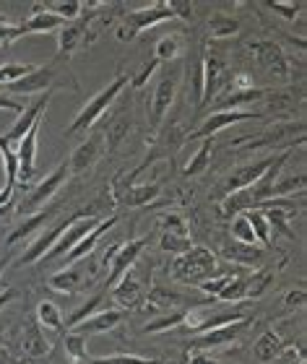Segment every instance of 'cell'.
I'll list each match as a JSON object with an SVG mask.
<instances>
[{
	"label": "cell",
	"mask_w": 307,
	"mask_h": 364,
	"mask_svg": "<svg viewBox=\"0 0 307 364\" xmlns=\"http://www.w3.org/2000/svg\"><path fill=\"white\" fill-rule=\"evenodd\" d=\"M128 84H131V76H128V73H117V76L112 78V84H107L99 94H94V97L81 107V112H78L76 117H73V122L65 128V136H81V133H89V130L107 114L109 107L115 105L117 97L128 89Z\"/></svg>",
	"instance_id": "1"
},
{
	"label": "cell",
	"mask_w": 307,
	"mask_h": 364,
	"mask_svg": "<svg viewBox=\"0 0 307 364\" xmlns=\"http://www.w3.org/2000/svg\"><path fill=\"white\" fill-rule=\"evenodd\" d=\"M219 271V260L208 247L203 245H193L190 250L180 252L172 266H169V279L177 284H188V287H198L203 281L214 279Z\"/></svg>",
	"instance_id": "2"
},
{
	"label": "cell",
	"mask_w": 307,
	"mask_h": 364,
	"mask_svg": "<svg viewBox=\"0 0 307 364\" xmlns=\"http://www.w3.org/2000/svg\"><path fill=\"white\" fill-rule=\"evenodd\" d=\"M65 86L70 91H78V84L68 76V70L63 68V58H55L45 65H34L21 81H16L6 89L8 94H39V91L50 94L53 89H65Z\"/></svg>",
	"instance_id": "3"
},
{
	"label": "cell",
	"mask_w": 307,
	"mask_h": 364,
	"mask_svg": "<svg viewBox=\"0 0 307 364\" xmlns=\"http://www.w3.org/2000/svg\"><path fill=\"white\" fill-rule=\"evenodd\" d=\"M169 18H177L175 8H172V0H159V3H151L146 8H136V11H125L120 16V23L115 26V37L120 42H133L141 31L151 29L156 23L169 21Z\"/></svg>",
	"instance_id": "4"
},
{
	"label": "cell",
	"mask_w": 307,
	"mask_h": 364,
	"mask_svg": "<svg viewBox=\"0 0 307 364\" xmlns=\"http://www.w3.org/2000/svg\"><path fill=\"white\" fill-rule=\"evenodd\" d=\"M144 250H146V240L141 237V240H128V242H120V245H109L107 250L102 252L99 266H109L107 289L115 287L117 281L123 279L125 273L139 263L141 252H144Z\"/></svg>",
	"instance_id": "5"
},
{
	"label": "cell",
	"mask_w": 307,
	"mask_h": 364,
	"mask_svg": "<svg viewBox=\"0 0 307 364\" xmlns=\"http://www.w3.org/2000/svg\"><path fill=\"white\" fill-rule=\"evenodd\" d=\"M70 177V167L68 161H63V164H58V167L50 172V175L45 177V180H39L34 188L29 190V196H26V200H21L18 203V211L21 213H34L39 211V208H45L50 200H53L55 196H58V190L65 185V180Z\"/></svg>",
	"instance_id": "6"
},
{
	"label": "cell",
	"mask_w": 307,
	"mask_h": 364,
	"mask_svg": "<svg viewBox=\"0 0 307 364\" xmlns=\"http://www.w3.org/2000/svg\"><path fill=\"white\" fill-rule=\"evenodd\" d=\"M144 279H146V273L141 271L139 263H136L123 279L117 281L115 287L109 289V296H112V302L117 304V310L128 312L131 307H139V304L144 302V296H146V291H149Z\"/></svg>",
	"instance_id": "7"
},
{
	"label": "cell",
	"mask_w": 307,
	"mask_h": 364,
	"mask_svg": "<svg viewBox=\"0 0 307 364\" xmlns=\"http://www.w3.org/2000/svg\"><path fill=\"white\" fill-rule=\"evenodd\" d=\"M94 273H97V263L89 255V258L76 260V263L65 266L63 271L53 273L50 276V289L60 291V294H76L89 284V279H94Z\"/></svg>",
	"instance_id": "8"
},
{
	"label": "cell",
	"mask_w": 307,
	"mask_h": 364,
	"mask_svg": "<svg viewBox=\"0 0 307 364\" xmlns=\"http://www.w3.org/2000/svg\"><path fill=\"white\" fill-rule=\"evenodd\" d=\"M247 326H250V318L237 320V323H227V326H219V328H211V331H206V333H198L195 338H193L188 354H193V351H211V349H219V346H227V343H235L239 336L247 331Z\"/></svg>",
	"instance_id": "9"
},
{
	"label": "cell",
	"mask_w": 307,
	"mask_h": 364,
	"mask_svg": "<svg viewBox=\"0 0 307 364\" xmlns=\"http://www.w3.org/2000/svg\"><path fill=\"white\" fill-rule=\"evenodd\" d=\"M250 53H253L255 63H258V68L271 73V76H279V78H289V58L276 42H271V39H263V42H253L250 45Z\"/></svg>",
	"instance_id": "10"
},
{
	"label": "cell",
	"mask_w": 307,
	"mask_h": 364,
	"mask_svg": "<svg viewBox=\"0 0 307 364\" xmlns=\"http://www.w3.org/2000/svg\"><path fill=\"white\" fill-rule=\"evenodd\" d=\"M177 86H180V73H167L161 78L156 89H154L151 107H149V122H151V130H159V125L167 117L169 107L177 97Z\"/></svg>",
	"instance_id": "11"
},
{
	"label": "cell",
	"mask_w": 307,
	"mask_h": 364,
	"mask_svg": "<svg viewBox=\"0 0 307 364\" xmlns=\"http://www.w3.org/2000/svg\"><path fill=\"white\" fill-rule=\"evenodd\" d=\"M99 221L102 219H97V216H84V213H81V216H78V219L73 221V224H70L65 232H63V237L58 240V242H55V247L47 252L42 260H45V263H50V260L65 258V255H68V252L73 250V247H76V245L81 242V240H84V237L89 235V232H92L97 224H99Z\"/></svg>",
	"instance_id": "12"
},
{
	"label": "cell",
	"mask_w": 307,
	"mask_h": 364,
	"mask_svg": "<svg viewBox=\"0 0 307 364\" xmlns=\"http://www.w3.org/2000/svg\"><path fill=\"white\" fill-rule=\"evenodd\" d=\"M255 117H261L258 112H250V109H235V112H211L206 120L200 122L198 128L193 130L190 141H203V138H214L216 133H222L224 128H230V125H237V122H245V120H255Z\"/></svg>",
	"instance_id": "13"
},
{
	"label": "cell",
	"mask_w": 307,
	"mask_h": 364,
	"mask_svg": "<svg viewBox=\"0 0 307 364\" xmlns=\"http://www.w3.org/2000/svg\"><path fill=\"white\" fill-rule=\"evenodd\" d=\"M107 154V146H104V136H102V130L92 133V136L86 138L84 144L78 146L76 151L70 154L68 159V167H70V175H84L89 169L97 164Z\"/></svg>",
	"instance_id": "14"
},
{
	"label": "cell",
	"mask_w": 307,
	"mask_h": 364,
	"mask_svg": "<svg viewBox=\"0 0 307 364\" xmlns=\"http://www.w3.org/2000/svg\"><path fill=\"white\" fill-rule=\"evenodd\" d=\"M42 120L34 122L29 128V133L18 141V151H16V159H18V182L16 185H29L34 180V172H37V138H39V128H42Z\"/></svg>",
	"instance_id": "15"
},
{
	"label": "cell",
	"mask_w": 307,
	"mask_h": 364,
	"mask_svg": "<svg viewBox=\"0 0 307 364\" xmlns=\"http://www.w3.org/2000/svg\"><path fill=\"white\" fill-rule=\"evenodd\" d=\"M78 216H81V213H76V216H68V219L58 221V224H55V227L50 229V232H42V235H39L37 240H31L29 247L23 250V255H21V260H18V263H21V266H31V263H39V260L45 258L47 252L53 250L55 242H58V240L63 237V232H65V229H68L70 224H73V221L78 219Z\"/></svg>",
	"instance_id": "16"
},
{
	"label": "cell",
	"mask_w": 307,
	"mask_h": 364,
	"mask_svg": "<svg viewBox=\"0 0 307 364\" xmlns=\"http://www.w3.org/2000/svg\"><path fill=\"white\" fill-rule=\"evenodd\" d=\"M89 45V16H78L76 21H68L58 31V58L68 60L70 55L76 53L78 47Z\"/></svg>",
	"instance_id": "17"
},
{
	"label": "cell",
	"mask_w": 307,
	"mask_h": 364,
	"mask_svg": "<svg viewBox=\"0 0 307 364\" xmlns=\"http://www.w3.org/2000/svg\"><path fill=\"white\" fill-rule=\"evenodd\" d=\"M274 161H276V156H266V159H261V161H253V164L237 167L230 177H227V180H224V188H222L224 196H232V193H237V190H245V188H250V185H255V182L269 172Z\"/></svg>",
	"instance_id": "18"
},
{
	"label": "cell",
	"mask_w": 307,
	"mask_h": 364,
	"mask_svg": "<svg viewBox=\"0 0 307 364\" xmlns=\"http://www.w3.org/2000/svg\"><path fill=\"white\" fill-rule=\"evenodd\" d=\"M200 63H203V97H200V107H208L216 99V94L222 91L224 81H227V63L219 55H206Z\"/></svg>",
	"instance_id": "19"
},
{
	"label": "cell",
	"mask_w": 307,
	"mask_h": 364,
	"mask_svg": "<svg viewBox=\"0 0 307 364\" xmlns=\"http://www.w3.org/2000/svg\"><path fill=\"white\" fill-rule=\"evenodd\" d=\"M58 208H60L58 203H47L45 208H39V211H34L31 216H26V219H23L21 224H18V227H16L14 232L8 235L6 245L11 247V245H16V242H31L39 229L50 224V219H53L55 213H58Z\"/></svg>",
	"instance_id": "20"
},
{
	"label": "cell",
	"mask_w": 307,
	"mask_h": 364,
	"mask_svg": "<svg viewBox=\"0 0 307 364\" xmlns=\"http://www.w3.org/2000/svg\"><path fill=\"white\" fill-rule=\"evenodd\" d=\"M302 136L305 133V120L297 122H276L271 125L266 133H261V138H247V141H235V149H266V146H274L279 141H286L289 136Z\"/></svg>",
	"instance_id": "21"
},
{
	"label": "cell",
	"mask_w": 307,
	"mask_h": 364,
	"mask_svg": "<svg viewBox=\"0 0 307 364\" xmlns=\"http://www.w3.org/2000/svg\"><path fill=\"white\" fill-rule=\"evenodd\" d=\"M128 318V312L125 310H117V307H112V310H104V312H97V315H92V318L81 320L78 326H73L70 331L78 336H97V333H107V331H115L123 320Z\"/></svg>",
	"instance_id": "22"
},
{
	"label": "cell",
	"mask_w": 307,
	"mask_h": 364,
	"mask_svg": "<svg viewBox=\"0 0 307 364\" xmlns=\"http://www.w3.org/2000/svg\"><path fill=\"white\" fill-rule=\"evenodd\" d=\"M144 302H146V310L151 312H169V310H177V307L185 310L183 304H190V307H198L200 304V302H188V296L169 287H154L151 291H146Z\"/></svg>",
	"instance_id": "23"
},
{
	"label": "cell",
	"mask_w": 307,
	"mask_h": 364,
	"mask_svg": "<svg viewBox=\"0 0 307 364\" xmlns=\"http://www.w3.org/2000/svg\"><path fill=\"white\" fill-rule=\"evenodd\" d=\"M47 105H50V94H45L42 99H37V102H34L31 107H26V109L21 112V117H18V120L14 122V128L8 130V133H6L3 138H6V141H8L11 146L18 144V141H21V138L26 136V133H29L31 125H34L37 120H42V117H45Z\"/></svg>",
	"instance_id": "24"
},
{
	"label": "cell",
	"mask_w": 307,
	"mask_h": 364,
	"mask_svg": "<svg viewBox=\"0 0 307 364\" xmlns=\"http://www.w3.org/2000/svg\"><path fill=\"white\" fill-rule=\"evenodd\" d=\"M21 351H23V357H29V359H42L53 351V343L42 333V328L37 326V320H29V323L23 326Z\"/></svg>",
	"instance_id": "25"
},
{
	"label": "cell",
	"mask_w": 307,
	"mask_h": 364,
	"mask_svg": "<svg viewBox=\"0 0 307 364\" xmlns=\"http://www.w3.org/2000/svg\"><path fill=\"white\" fill-rule=\"evenodd\" d=\"M117 216H109V219H102L99 224H97V227L92 229V232H89V235L84 237V240H81V242L76 245V247H73V250L68 252V255H65V263H76V260H84V258H89V255H92L94 252V247H97V242H99L102 237L107 235L109 229L115 227L117 224Z\"/></svg>",
	"instance_id": "26"
},
{
	"label": "cell",
	"mask_w": 307,
	"mask_h": 364,
	"mask_svg": "<svg viewBox=\"0 0 307 364\" xmlns=\"http://www.w3.org/2000/svg\"><path fill=\"white\" fill-rule=\"evenodd\" d=\"M266 94H269V91L255 89V86L253 89H247V91H227L224 97H216L214 105H208V107H211V112H235V109H239V107L261 102Z\"/></svg>",
	"instance_id": "27"
},
{
	"label": "cell",
	"mask_w": 307,
	"mask_h": 364,
	"mask_svg": "<svg viewBox=\"0 0 307 364\" xmlns=\"http://www.w3.org/2000/svg\"><path fill=\"white\" fill-rule=\"evenodd\" d=\"M222 255L224 260H230V263H237V266H261L263 258H266V252L261 247H255V245H245V242H224L222 247Z\"/></svg>",
	"instance_id": "28"
},
{
	"label": "cell",
	"mask_w": 307,
	"mask_h": 364,
	"mask_svg": "<svg viewBox=\"0 0 307 364\" xmlns=\"http://www.w3.org/2000/svg\"><path fill=\"white\" fill-rule=\"evenodd\" d=\"M128 133H131V102L123 105V109L109 120L107 130L102 133V136H104V146H107V154L117 151V146L128 138Z\"/></svg>",
	"instance_id": "29"
},
{
	"label": "cell",
	"mask_w": 307,
	"mask_h": 364,
	"mask_svg": "<svg viewBox=\"0 0 307 364\" xmlns=\"http://www.w3.org/2000/svg\"><path fill=\"white\" fill-rule=\"evenodd\" d=\"M68 21L58 18L55 14L45 11L42 6H34V14L21 23L23 34H53V31H60Z\"/></svg>",
	"instance_id": "30"
},
{
	"label": "cell",
	"mask_w": 307,
	"mask_h": 364,
	"mask_svg": "<svg viewBox=\"0 0 307 364\" xmlns=\"http://www.w3.org/2000/svg\"><path fill=\"white\" fill-rule=\"evenodd\" d=\"M161 193V182H144V185H128V188L120 193V203L128 205V208H139V205H146L151 200H156Z\"/></svg>",
	"instance_id": "31"
},
{
	"label": "cell",
	"mask_w": 307,
	"mask_h": 364,
	"mask_svg": "<svg viewBox=\"0 0 307 364\" xmlns=\"http://www.w3.org/2000/svg\"><path fill=\"white\" fill-rule=\"evenodd\" d=\"M281 351H284V341H281L279 333H274V331H266V333L253 343V357L261 364L276 362Z\"/></svg>",
	"instance_id": "32"
},
{
	"label": "cell",
	"mask_w": 307,
	"mask_h": 364,
	"mask_svg": "<svg viewBox=\"0 0 307 364\" xmlns=\"http://www.w3.org/2000/svg\"><path fill=\"white\" fill-rule=\"evenodd\" d=\"M34 320H37V326L42 328V331H55V333H63L65 331V320H63V312L60 307L55 302H50V299H42V302L37 304V315H34Z\"/></svg>",
	"instance_id": "33"
},
{
	"label": "cell",
	"mask_w": 307,
	"mask_h": 364,
	"mask_svg": "<svg viewBox=\"0 0 307 364\" xmlns=\"http://www.w3.org/2000/svg\"><path fill=\"white\" fill-rule=\"evenodd\" d=\"M183 53H185L183 34H164V37H159L156 45H154V60H159V63L177 60Z\"/></svg>",
	"instance_id": "34"
},
{
	"label": "cell",
	"mask_w": 307,
	"mask_h": 364,
	"mask_svg": "<svg viewBox=\"0 0 307 364\" xmlns=\"http://www.w3.org/2000/svg\"><path fill=\"white\" fill-rule=\"evenodd\" d=\"M208 161H211V138H203V141H200V149L193 154V159L185 164L183 175L185 177L203 175V172H206V167H208Z\"/></svg>",
	"instance_id": "35"
},
{
	"label": "cell",
	"mask_w": 307,
	"mask_h": 364,
	"mask_svg": "<svg viewBox=\"0 0 307 364\" xmlns=\"http://www.w3.org/2000/svg\"><path fill=\"white\" fill-rule=\"evenodd\" d=\"M208 31H211V37L214 39L235 37V34L239 31V21L227 14H214L211 18H208Z\"/></svg>",
	"instance_id": "36"
},
{
	"label": "cell",
	"mask_w": 307,
	"mask_h": 364,
	"mask_svg": "<svg viewBox=\"0 0 307 364\" xmlns=\"http://www.w3.org/2000/svg\"><path fill=\"white\" fill-rule=\"evenodd\" d=\"M45 11H50V14H55L58 18H63V21H76L78 16L84 14V3H78V0H55V3H45Z\"/></svg>",
	"instance_id": "37"
},
{
	"label": "cell",
	"mask_w": 307,
	"mask_h": 364,
	"mask_svg": "<svg viewBox=\"0 0 307 364\" xmlns=\"http://www.w3.org/2000/svg\"><path fill=\"white\" fill-rule=\"evenodd\" d=\"M294 193H305V175H292V177H276V182L271 185V198H286Z\"/></svg>",
	"instance_id": "38"
},
{
	"label": "cell",
	"mask_w": 307,
	"mask_h": 364,
	"mask_svg": "<svg viewBox=\"0 0 307 364\" xmlns=\"http://www.w3.org/2000/svg\"><path fill=\"white\" fill-rule=\"evenodd\" d=\"M63 349H65V357H68L73 364H81L89 359V354H86V336H78V333H73V331L65 333V338H63Z\"/></svg>",
	"instance_id": "39"
},
{
	"label": "cell",
	"mask_w": 307,
	"mask_h": 364,
	"mask_svg": "<svg viewBox=\"0 0 307 364\" xmlns=\"http://www.w3.org/2000/svg\"><path fill=\"white\" fill-rule=\"evenodd\" d=\"M247 221H250V227H253V235H255V242L263 245V247H269L271 245V227L269 221H266V216H263L261 208H250V211H245Z\"/></svg>",
	"instance_id": "40"
},
{
	"label": "cell",
	"mask_w": 307,
	"mask_h": 364,
	"mask_svg": "<svg viewBox=\"0 0 307 364\" xmlns=\"http://www.w3.org/2000/svg\"><path fill=\"white\" fill-rule=\"evenodd\" d=\"M185 315H188V310L164 312L161 318L151 320V323H146V326H144V333H161V331H169V328H175V326H180V323H185Z\"/></svg>",
	"instance_id": "41"
},
{
	"label": "cell",
	"mask_w": 307,
	"mask_h": 364,
	"mask_svg": "<svg viewBox=\"0 0 307 364\" xmlns=\"http://www.w3.org/2000/svg\"><path fill=\"white\" fill-rule=\"evenodd\" d=\"M247 296V276H232L230 284L216 294L219 302H239Z\"/></svg>",
	"instance_id": "42"
},
{
	"label": "cell",
	"mask_w": 307,
	"mask_h": 364,
	"mask_svg": "<svg viewBox=\"0 0 307 364\" xmlns=\"http://www.w3.org/2000/svg\"><path fill=\"white\" fill-rule=\"evenodd\" d=\"M232 227H230V237L235 242H245V245H258L255 242V235H253V227H250V221H247L245 213H237V216H232Z\"/></svg>",
	"instance_id": "43"
},
{
	"label": "cell",
	"mask_w": 307,
	"mask_h": 364,
	"mask_svg": "<svg viewBox=\"0 0 307 364\" xmlns=\"http://www.w3.org/2000/svg\"><path fill=\"white\" fill-rule=\"evenodd\" d=\"M31 68L34 65H29V63H3L0 65V86L6 89V86L16 84V81H21Z\"/></svg>",
	"instance_id": "44"
},
{
	"label": "cell",
	"mask_w": 307,
	"mask_h": 364,
	"mask_svg": "<svg viewBox=\"0 0 307 364\" xmlns=\"http://www.w3.org/2000/svg\"><path fill=\"white\" fill-rule=\"evenodd\" d=\"M86 364H164V362H159V359L136 357V354H112V357L89 359Z\"/></svg>",
	"instance_id": "45"
},
{
	"label": "cell",
	"mask_w": 307,
	"mask_h": 364,
	"mask_svg": "<svg viewBox=\"0 0 307 364\" xmlns=\"http://www.w3.org/2000/svg\"><path fill=\"white\" fill-rule=\"evenodd\" d=\"M266 8H271L274 14L284 16V18L294 21V18L300 16L302 8H305V3H292V0H269V3H266Z\"/></svg>",
	"instance_id": "46"
},
{
	"label": "cell",
	"mask_w": 307,
	"mask_h": 364,
	"mask_svg": "<svg viewBox=\"0 0 307 364\" xmlns=\"http://www.w3.org/2000/svg\"><path fill=\"white\" fill-rule=\"evenodd\" d=\"M159 245H161V250L180 255V252L190 250V247H193V240H190V237H183V235H164V237H161Z\"/></svg>",
	"instance_id": "47"
},
{
	"label": "cell",
	"mask_w": 307,
	"mask_h": 364,
	"mask_svg": "<svg viewBox=\"0 0 307 364\" xmlns=\"http://www.w3.org/2000/svg\"><path fill=\"white\" fill-rule=\"evenodd\" d=\"M23 31H21V23H11L6 18H0V50H6L16 42V39H21Z\"/></svg>",
	"instance_id": "48"
},
{
	"label": "cell",
	"mask_w": 307,
	"mask_h": 364,
	"mask_svg": "<svg viewBox=\"0 0 307 364\" xmlns=\"http://www.w3.org/2000/svg\"><path fill=\"white\" fill-rule=\"evenodd\" d=\"M161 227H164V235H183V237H190V229L185 224V219L180 213H167L164 219H161Z\"/></svg>",
	"instance_id": "49"
},
{
	"label": "cell",
	"mask_w": 307,
	"mask_h": 364,
	"mask_svg": "<svg viewBox=\"0 0 307 364\" xmlns=\"http://www.w3.org/2000/svg\"><path fill=\"white\" fill-rule=\"evenodd\" d=\"M102 304V294H97V296H92V299H89V302L84 304V307H78L76 312H73V315H70L68 318V323H65V328H73V326H78V323H81V320H86V318H92L94 315V310H97V307H99Z\"/></svg>",
	"instance_id": "50"
},
{
	"label": "cell",
	"mask_w": 307,
	"mask_h": 364,
	"mask_svg": "<svg viewBox=\"0 0 307 364\" xmlns=\"http://www.w3.org/2000/svg\"><path fill=\"white\" fill-rule=\"evenodd\" d=\"M230 279L232 276H216V279H208V281H203V284H198V289L203 291V294H208L211 299H214V296L230 284Z\"/></svg>",
	"instance_id": "51"
},
{
	"label": "cell",
	"mask_w": 307,
	"mask_h": 364,
	"mask_svg": "<svg viewBox=\"0 0 307 364\" xmlns=\"http://www.w3.org/2000/svg\"><path fill=\"white\" fill-rule=\"evenodd\" d=\"M159 65H161L159 60H151V63H146V65L141 68L139 76H131V86H133V89H141V86H146V81L154 76V70L159 68Z\"/></svg>",
	"instance_id": "52"
},
{
	"label": "cell",
	"mask_w": 307,
	"mask_h": 364,
	"mask_svg": "<svg viewBox=\"0 0 307 364\" xmlns=\"http://www.w3.org/2000/svg\"><path fill=\"white\" fill-rule=\"evenodd\" d=\"M0 109H8V112H18V114H21L23 112V105L18 102V99L8 97V94H3V91H0Z\"/></svg>",
	"instance_id": "53"
},
{
	"label": "cell",
	"mask_w": 307,
	"mask_h": 364,
	"mask_svg": "<svg viewBox=\"0 0 307 364\" xmlns=\"http://www.w3.org/2000/svg\"><path fill=\"white\" fill-rule=\"evenodd\" d=\"M247 89H253V78L247 76V73H237V76L232 78L230 91H247Z\"/></svg>",
	"instance_id": "54"
},
{
	"label": "cell",
	"mask_w": 307,
	"mask_h": 364,
	"mask_svg": "<svg viewBox=\"0 0 307 364\" xmlns=\"http://www.w3.org/2000/svg\"><path fill=\"white\" fill-rule=\"evenodd\" d=\"M188 364H222V362L208 357V351H193V354H188Z\"/></svg>",
	"instance_id": "55"
},
{
	"label": "cell",
	"mask_w": 307,
	"mask_h": 364,
	"mask_svg": "<svg viewBox=\"0 0 307 364\" xmlns=\"http://www.w3.org/2000/svg\"><path fill=\"white\" fill-rule=\"evenodd\" d=\"M305 299H307L305 289H297V291H289V294H286L284 302H286V307H302Z\"/></svg>",
	"instance_id": "56"
},
{
	"label": "cell",
	"mask_w": 307,
	"mask_h": 364,
	"mask_svg": "<svg viewBox=\"0 0 307 364\" xmlns=\"http://www.w3.org/2000/svg\"><path fill=\"white\" fill-rule=\"evenodd\" d=\"M16 294H18V291H16L14 287H0V312H3V307H6L8 302H14Z\"/></svg>",
	"instance_id": "57"
},
{
	"label": "cell",
	"mask_w": 307,
	"mask_h": 364,
	"mask_svg": "<svg viewBox=\"0 0 307 364\" xmlns=\"http://www.w3.org/2000/svg\"><path fill=\"white\" fill-rule=\"evenodd\" d=\"M3 268H6V258H3V260H0V271H3Z\"/></svg>",
	"instance_id": "58"
}]
</instances>
